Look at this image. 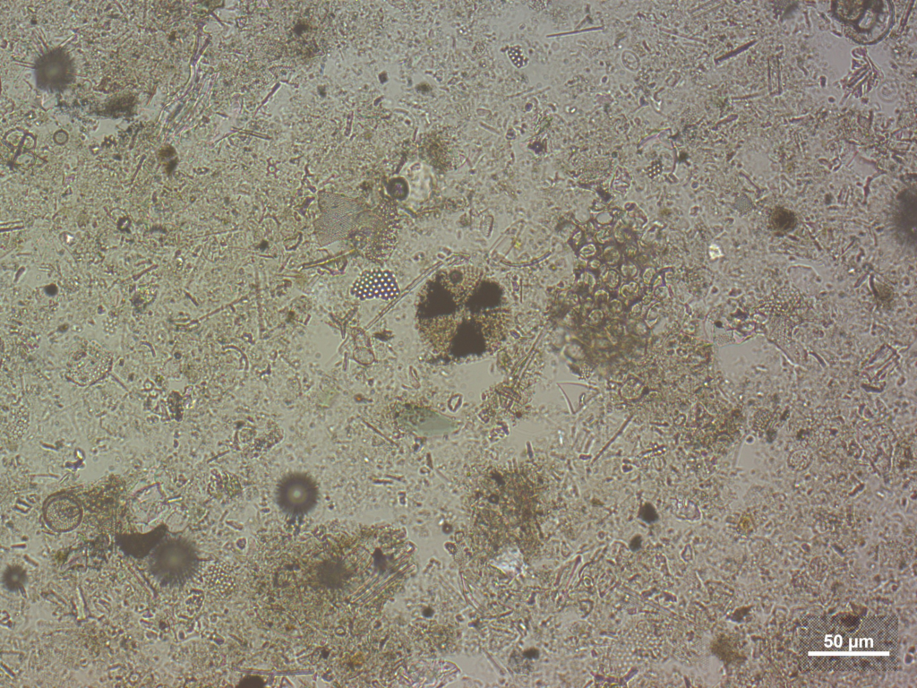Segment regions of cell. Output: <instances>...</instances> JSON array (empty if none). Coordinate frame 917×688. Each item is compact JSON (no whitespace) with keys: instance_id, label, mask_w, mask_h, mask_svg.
Instances as JSON below:
<instances>
[{"instance_id":"cell-4","label":"cell","mask_w":917,"mask_h":688,"mask_svg":"<svg viewBox=\"0 0 917 688\" xmlns=\"http://www.w3.org/2000/svg\"><path fill=\"white\" fill-rule=\"evenodd\" d=\"M481 272L473 266L447 270L441 274V286L458 302L465 300L477 285Z\"/></svg>"},{"instance_id":"cell-3","label":"cell","mask_w":917,"mask_h":688,"mask_svg":"<svg viewBox=\"0 0 917 688\" xmlns=\"http://www.w3.org/2000/svg\"><path fill=\"white\" fill-rule=\"evenodd\" d=\"M351 293L359 299H392L399 295L394 276L388 271L373 269L363 272L354 282Z\"/></svg>"},{"instance_id":"cell-1","label":"cell","mask_w":917,"mask_h":688,"mask_svg":"<svg viewBox=\"0 0 917 688\" xmlns=\"http://www.w3.org/2000/svg\"><path fill=\"white\" fill-rule=\"evenodd\" d=\"M799 652L810 670H892L898 664L897 619L888 615L810 616L799 631Z\"/></svg>"},{"instance_id":"cell-2","label":"cell","mask_w":917,"mask_h":688,"mask_svg":"<svg viewBox=\"0 0 917 688\" xmlns=\"http://www.w3.org/2000/svg\"><path fill=\"white\" fill-rule=\"evenodd\" d=\"M47 524L56 531H69L76 528L81 520L80 503L73 496L59 494L49 497L43 507Z\"/></svg>"}]
</instances>
